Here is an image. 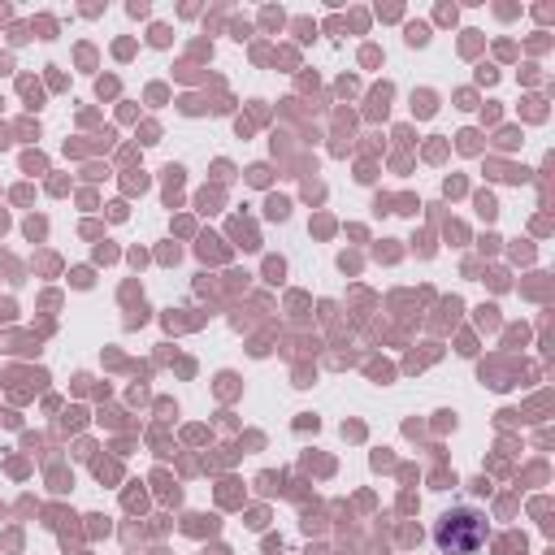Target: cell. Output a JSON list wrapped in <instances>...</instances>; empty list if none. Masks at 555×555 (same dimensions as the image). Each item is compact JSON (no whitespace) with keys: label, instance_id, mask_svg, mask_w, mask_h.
I'll return each instance as SVG.
<instances>
[{"label":"cell","instance_id":"cell-1","mask_svg":"<svg viewBox=\"0 0 555 555\" xmlns=\"http://www.w3.org/2000/svg\"><path fill=\"white\" fill-rule=\"evenodd\" d=\"M490 538V520L477 507H451L434 525V546L442 555H477Z\"/></svg>","mask_w":555,"mask_h":555}]
</instances>
